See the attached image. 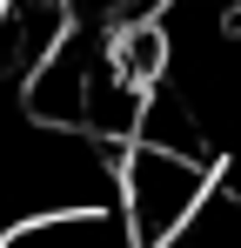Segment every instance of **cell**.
Masks as SVG:
<instances>
[{
    "instance_id": "6da1fadb",
    "label": "cell",
    "mask_w": 241,
    "mask_h": 248,
    "mask_svg": "<svg viewBox=\"0 0 241 248\" xmlns=\"http://www.w3.org/2000/svg\"><path fill=\"white\" fill-rule=\"evenodd\" d=\"M208 195H214V168L195 155H167L148 141H127L114 155V208L134 248H167L201 215Z\"/></svg>"
},
{
    "instance_id": "7a4b0ae2",
    "label": "cell",
    "mask_w": 241,
    "mask_h": 248,
    "mask_svg": "<svg viewBox=\"0 0 241 248\" xmlns=\"http://www.w3.org/2000/svg\"><path fill=\"white\" fill-rule=\"evenodd\" d=\"M74 27H80L74 0H0V74L27 81Z\"/></svg>"
},
{
    "instance_id": "3957f363",
    "label": "cell",
    "mask_w": 241,
    "mask_h": 248,
    "mask_svg": "<svg viewBox=\"0 0 241 248\" xmlns=\"http://www.w3.org/2000/svg\"><path fill=\"white\" fill-rule=\"evenodd\" d=\"M0 248H134L127 242V221L120 208H47V215H27L14 221Z\"/></svg>"
},
{
    "instance_id": "277c9868",
    "label": "cell",
    "mask_w": 241,
    "mask_h": 248,
    "mask_svg": "<svg viewBox=\"0 0 241 248\" xmlns=\"http://www.w3.org/2000/svg\"><path fill=\"white\" fill-rule=\"evenodd\" d=\"M80 7L94 14V34H114V27H134V20H161L167 0H74V14Z\"/></svg>"
}]
</instances>
